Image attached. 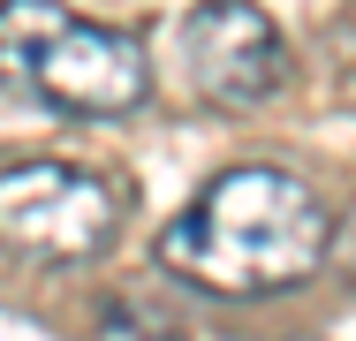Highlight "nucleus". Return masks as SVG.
<instances>
[{
    "instance_id": "7ed1b4c3",
    "label": "nucleus",
    "mask_w": 356,
    "mask_h": 341,
    "mask_svg": "<svg viewBox=\"0 0 356 341\" xmlns=\"http://www.w3.org/2000/svg\"><path fill=\"white\" fill-rule=\"evenodd\" d=\"M122 235V190L76 159L0 167V251L31 266H91Z\"/></svg>"
},
{
    "instance_id": "f257e3e1",
    "label": "nucleus",
    "mask_w": 356,
    "mask_h": 341,
    "mask_svg": "<svg viewBox=\"0 0 356 341\" xmlns=\"http://www.w3.org/2000/svg\"><path fill=\"white\" fill-rule=\"evenodd\" d=\"M326 251H334L326 198L266 159L220 167L159 228V266L205 296H281L326 266Z\"/></svg>"
},
{
    "instance_id": "423d86ee",
    "label": "nucleus",
    "mask_w": 356,
    "mask_h": 341,
    "mask_svg": "<svg viewBox=\"0 0 356 341\" xmlns=\"http://www.w3.org/2000/svg\"><path fill=\"white\" fill-rule=\"evenodd\" d=\"M326 266L341 273V280H356V205L334 220V251H326Z\"/></svg>"
},
{
    "instance_id": "f03ea898",
    "label": "nucleus",
    "mask_w": 356,
    "mask_h": 341,
    "mask_svg": "<svg viewBox=\"0 0 356 341\" xmlns=\"http://www.w3.org/2000/svg\"><path fill=\"white\" fill-rule=\"evenodd\" d=\"M0 84L31 91L54 114L114 122L144 106L152 61H144L137 31L91 23L69 0H0Z\"/></svg>"
},
{
    "instance_id": "20e7f679",
    "label": "nucleus",
    "mask_w": 356,
    "mask_h": 341,
    "mask_svg": "<svg viewBox=\"0 0 356 341\" xmlns=\"http://www.w3.org/2000/svg\"><path fill=\"white\" fill-rule=\"evenodd\" d=\"M182 54H190V84L227 114H258L288 84V38L258 0H197Z\"/></svg>"
},
{
    "instance_id": "39448f33",
    "label": "nucleus",
    "mask_w": 356,
    "mask_h": 341,
    "mask_svg": "<svg viewBox=\"0 0 356 341\" xmlns=\"http://www.w3.org/2000/svg\"><path fill=\"white\" fill-rule=\"evenodd\" d=\"M99 341H182V326H175L159 303L122 296V303H106V311H99Z\"/></svg>"
}]
</instances>
